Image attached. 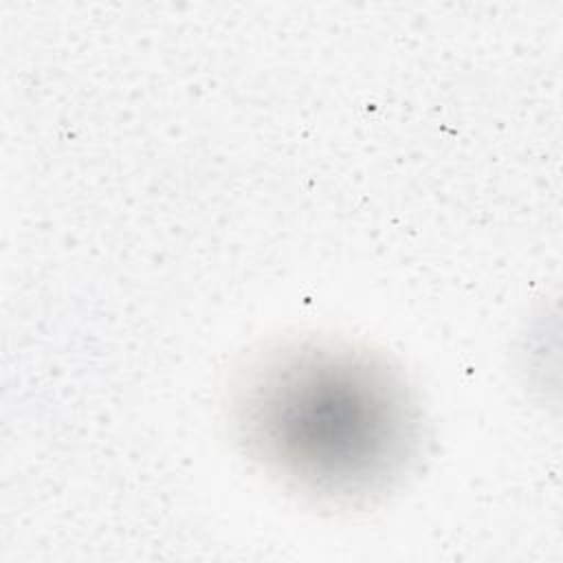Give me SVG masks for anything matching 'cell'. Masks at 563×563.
I'll use <instances>...</instances> for the list:
<instances>
[{"label":"cell","instance_id":"obj_1","mask_svg":"<svg viewBox=\"0 0 563 563\" xmlns=\"http://www.w3.org/2000/svg\"><path fill=\"white\" fill-rule=\"evenodd\" d=\"M233 407L251 453L328 497L383 488L413 442L400 383L347 347L292 345L268 354L240 380Z\"/></svg>","mask_w":563,"mask_h":563}]
</instances>
